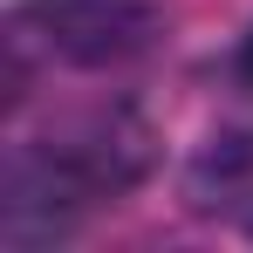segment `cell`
<instances>
[{"instance_id": "277c9868", "label": "cell", "mask_w": 253, "mask_h": 253, "mask_svg": "<svg viewBox=\"0 0 253 253\" xmlns=\"http://www.w3.org/2000/svg\"><path fill=\"white\" fill-rule=\"evenodd\" d=\"M233 69H240V83L253 89V35H247V42H240V62H233Z\"/></svg>"}, {"instance_id": "6da1fadb", "label": "cell", "mask_w": 253, "mask_h": 253, "mask_svg": "<svg viewBox=\"0 0 253 253\" xmlns=\"http://www.w3.org/2000/svg\"><path fill=\"white\" fill-rule=\"evenodd\" d=\"M151 171V124L130 103H89L7 151V240L62 233L69 219L124 199Z\"/></svg>"}, {"instance_id": "7a4b0ae2", "label": "cell", "mask_w": 253, "mask_h": 253, "mask_svg": "<svg viewBox=\"0 0 253 253\" xmlns=\"http://www.w3.org/2000/svg\"><path fill=\"white\" fill-rule=\"evenodd\" d=\"M165 35L151 0H21L7 21V96L28 69H110L130 62Z\"/></svg>"}, {"instance_id": "3957f363", "label": "cell", "mask_w": 253, "mask_h": 253, "mask_svg": "<svg viewBox=\"0 0 253 253\" xmlns=\"http://www.w3.org/2000/svg\"><path fill=\"white\" fill-rule=\"evenodd\" d=\"M185 199L199 219H219L253 240V124L219 130L185 171Z\"/></svg>"}]
</instances>
